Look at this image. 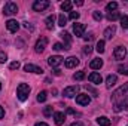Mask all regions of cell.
<instances>
[{"label":"cell","instance_id":"obj_1","mask_svg":"<svg viewBox=\"0 0 128 126\" xmlns=\"http://www.w3.org/2000/svg\"><path fill=\"white\" fill-rule=\"evenodd\" d=\"M127 96H128V82H127V83H124L121 88H118V89L113 92L112 99H113V102H115V104H121Z\"/></svg>","mask_w":128,"mask_h":126},{"label":"cell","instance_id":"obj_2","mask_svg":"<svg viewBox=\"0 0 128 126\" xmlns=\"http://www.w3.org/2000/svg\"><path fill=\"white\" fill-rule=\"evenodd\" d=\"M30 94V86L27 83H20L18 88H16V95H18V99L20 101H26L28 98Z\"/></svg>","mask_w":128,"mask_h":126},{"label":"cell","instance_id":"obj_3","mask_svg":"<svg viewBox=\"0 0 128 126\" xmlns=\"http://www.w3.org/2000/svg\"><path fill=\"white\" fill-rule=\"evenodd\" d=\"M16 12H18V6H16V3H14V1H8V3L4 4V7H3V13L8 15V16L15 15Z\"/></svg>","mask_w":128,"mask_h":126},{"label":"cell","instance_id":"obj_4","mask_svg":"<svg viewBox=\"0 0 128 126\" xmlns=\"http://www.w3.org/2000/svg\"><path fill=\"white\" fill-rule=\"evenodd\" d=\"M63 95L66 98H73V96H78L79 95V86L74 85V86H67L63 91Z\"/></svg>","mask_w":128,"mask_h":126},{"label":"cell","instance_id":"obj_5","mask_svg":"<svg viewBox=\"0 0 128 126\" xmlns=\"http://www.w3.org/2000/svg\"><path fill=\"white\" fill-rule=\"evenodd\" d=\"M49 7V1L48 0H36L34 3H33V9L36 10V12H43L45 9H48Z\"/></svg>","mask_w":128,"mask_h":126},{"label":"cell","instance_id":"obj_6","mask_svg":"<svg viewBox=\"0 0 128 126\" xmlns=\"http://www.w3.org/2000/svg\"><path fill=\"white\" fill-rule=\"evenodd\" d=\"M46 45H48V39L46 37H40L37 42H36V45H34V51L37 52V54H42L43 51H45V48H46Z\"/></svg>","mask_w":128,"mask_h":126},{"label":"cell","instance_id":"obj_7","mask_svg":"<svg viewBox=\"0 0 128 126\" xmlns=\"http://www.w3.org/2000/svg\"><path fill=\"white\" fill-rule=\"evenodd\" d=\"M125 55H127V51H125V48H124V46H116V48H115L113 57H115L118 61H122V60L125 58Z\"/></svg>","mask_w":128,"mask_h":126},{"label":"cell","instance_id":"obj_8","mask_svg":"<svg viewBox=\"0 0 128 126\" xmlns=\"http://www.w3.org/2000/svg\"><path fill=\"white\" fill-rule=\"evenodd\" d=\"M76 102H78L79 105H88V104L91 102V98H90L88 94H79L76 96Z\"/></svg>","mask_w":128,"mask_h":126},{"label":"cell","instance_id":"obj_9","mask_svg":"<svg viewBox=\"0 0 128 126\" xmlns=\"http://www.w3.org/2000/svg\"><path fill=\"white\" fill-rule=\"evenodd\" d=\"M73 33L76 37H84V33H85V24H79L76 22L73 25Z\"/></svg>","mask_w":128,"mask_h":126},{"label":"cell","instance_id":"obj_10","mask_svg":"<svg viewBox=\"0 0 128 126\" xmlns=\"http://www.w3.org/2000/svg\"><path fill=\"white\" fill-rule=\"evenodd\" d=\"M6 28H8V31H10V33H16L18 28H20V22L15 21V19H9L6 22Z\"/></svg>","mask_w":128,"mask_h":126},{"label":"cell","instance_id":"obj_11","mask_svg":"<svg viewBox=\"0 0 128 126\" xmlns=\"http://www.w3.org/2000/svg\"><path fill=\"white\" fill-rule=\"evenodd\" d=\"M48 64L51 65V67H58V65H61L63 64V58L60 57V55H54V57H49L48 58Z\"/></svg>","mask_w":128,"mask_h":126},{"label":"cell","instance_id":"obj_12","mask_svg":"<svg viewBox=\"0 0 128 126\" xmlns=\"http://www.w3.org/2000/svg\"><path fill=\"white\" fill-rule=\"evenodd\" d=\"M24 71H27V73H36V74H42L43 73V70L40 67L33 65V64H26L24 65Z\"/></svg>","mask_w":128,"mask_h":126},{"label":"cell","instance_id":"obj_13","mask_svg":"<svg viewBox=\"0 0 128 126\" xmlns=\"http://www.w3.org/2000/svg\"><path fill=\"white\" fill-rule=\"evenodd\" d=\"M54 122H55V125L61 126L66 122V114H64L63 111H57V113H54Z\"/></svg>","mask_w":128,"mask_h":126},{"label":"cell","instance_id":"obj_14","mask_svg":"<svg viewBox=\"0 0 128 126\" xmlns=\"http://www.w3.org/2000/svg\"><path fill=\"white\" fill-rule=\"evenodd\" d=\"M78 64H79V60H78L76 57H68L67 60H64V65H66L67 68H74Z\"/></svg>","mask_w":128,"mask_h":126},{"label":"cell","instance_id":"obj_15","mask_svg":"<svg viewBox=\"0 0 128 126\" xmlns=\"http://www.w3.org/2000/svg\"><path fill=\"white\" fill-rule=\"evenodd\" d=\"M116 82H118V77H116L115 74H109V76H107V79H106V88H107V89H110L112 86H115V85H116Z\"/></svg>","mask_w":128,"mask_h":126},{"label":"cell","instance_id":"obj_16","mask_svg":"<svg viewBox=\"0 0 128 126\" xmlns=\"http://www.w3.org/2000/svg\"><path fill=\"white\" fill-rule=\"evenodd\" d=\"M88 79H90V82H91V83H96V85H100V83L103 82V77H101L98 73H96V71H94V73H91V74L88 76Z\"/></svg>","mask_w":128,"mask_h":126},{"label":"cell","instance_id":"obj_17","mask_svg":"<svg viewBox=\"0 0 128 126\" xmlns=\"http://www.w3.org/2000/svg\"><path fill=\"white\" fill-rule=\"evenodd\" d=\"M60 36H61V39L66 42L64 49H66V51H67V49H70V43H72V37H70V34H68L67 31H63V33H60Z\"/></svg>","mask_w":128,"mask_h":126},{"label":"cell","instance_id":"obj_18","mask_svg":"<svg viewBox=\"0 0 128 126\" xmlns=\"http://www.w3.org/2000/svg\"><path fill=\"white\" fill-rule=\"evenodd\" d=\"M115 33H116V28H115L113 25L107 27V28L104 30V39H106V40H110V39L115 36Z\"/></svg>","mask_w":128,"mask_h":126},{"label":"cell","instance_id":"obj_19","mask_svg":"<svg viewBox=\"0 0 128 126\" xmlns=\"http://www.w3.org/2000/svg\"><path fill=\"white\" fill-rule=\"evenodd\" d=\"M90 67H91L92 70H100V68L103 67V60H100V58L92 60V61L90 63Z\"/></svg>","mask_w":128,"mask_h":126},{"label":"cell","instance_id":"obj_20","mask_svg":"<svg viewBox=\"0 0 128 126\" xmlns=\"http://www.w3.org/2000/svg\"><path fill=\"white\" fill-rule=\"evenodd\" d=\"M54 22H55V16H54V15H49V16L45 19L46 28H48V30H54Z\"/></svg>","mask_w":128,"mask_h":126},{"label":"cell","instance_id":"obj_21","mask_svg":"<svg viewBox=\"0 0 128 126\" xmlns=\"http://www.w3.org/2000/svg\"><path fill=\"white\" fill-rule=\"evenodd\" d=\"M97 123L100 126H110V120H109L106 116H101V117L97 119Z\"/></svg>","mask_w":128,"mask_h":126},{"label":"cell","instance_id":"obj_22","mask_svg":"<svg viewBox=\"0 0 128 126\" xmlns=\"http://www.w3.org/2000/svg\"><path fill=\"white\" fill-rule=\"evenodd\" d=\"M104 46H106V42H104V40H98V42H97V46H96V51L98 54H103L104 49H106Z\"/></svg>","mask_w":128,"mask_h":126},{"label":"cell","instance_id":"obj_23","mask_svg":"<svg viewBox=\"0 0 128 126\" xmlns=\"http://www.w3.org/2000/svg\"><path fill=\"white\" fill-rule=\"evenodd\" d=\"M72 6H73V4H72V1L66 0V1L61 3V10H63V12H70V10H72Z\"/></svg>","mask_w":128,"mask_h":126},{"label":"cell","instance_id":"obj_24","mask_svg":"<svg viewBox=\"0 0 128 126\" xmlns=\"http://www.w3.org/2000/svg\"><path fill=\"white\" fill-rule=\"evenodd\" d=\"M106 9H107L109 13H110V12H116V9H118V3H116V1H110V3H107Z\"/></svg>","mask_w":128,"mask_h":126},{"label":"cell","instance_id":"obj_25","mask_svg":"<svg viewBox=\"0 0 128 126\" xmlns=\"http://www.w3.org/2000/svg\"><path fill=\"white\" fill-rule=\"evenodd\" d=\"M119 18H121L119 12H110V13H107V19H109V21H116V19H119Z\"/></svg>","mask_w":128,"mask_h":126},{"label":"cell","instance_id":"obj_26","mask_svg":"<svg viewBox=\"0 0 128 126\" xmlns=\"http://www.w3.org/2000/svg\"><path fill=\"white\" fill-rule=\"evenodd\" d=\"M46 98H48V92H46V91H42V92L37 94V101H39V102H45Z\"/></svg>","mask_w":128,"mask_h":126},{"label":"cell","instance_id":"obj_27","mask_svg":"<svg viewBox=\"0 0 128 126\" xmlns=\"http://www.w3.org/2000/svg\"><path fill=\"white\" fill-rule=\"evenodd\" d=\"M73 79L80 82V80H84V79H85V73H84V71H76V73L73 74Z\"/></svg>","mask_w":128,"mask_h":126},{"label":"cell","instance_id":"obj_28","mask_svg":"<svg viewBox=\"0 0 128 126\" xmlns=\"http://www.w3.org/2000/svg\"><path fill=\"white\" fill-rule=\"evenodd\" d=\"M119 21H121V27H122V28H128V16H127V15L121 16V18H119Z\"/></svg>","mask_w":128,"mask_h":126},{"label":"cell","instance_id":"obj_29","mask_svg":"<svg viewBox=\"0 0 128 126\" xmlns=\"http://www.w3.org/2000/svg\"><path fill=\"white\" fill-rule=\"evenodd\" d=\"M67 24V18L64 16V13H61L60 16H58V25H61V27H64Z\"/></svg>","mask_w":128,"mask_h":126},{"label":"cell","instance_id":"obj_30","mask_svg":"<svg viewBox=\"0 0 128 126\" xmlns=\"http://www.w3.org/2000/svg\"><path fill=\"white\" fill-rule=\"evenodd\" d=\"M43 114H45L46 117L52 116V105H48V107H45V110H43Z\"/></svg>","mask_w":128,"mask_h":126},{"label":"cell","instance_id":"obj_31","mask_svg":"<svg viewBox=\"0 0 128 126\" xmlns=\"http://www.w3.org/2000/svg\"><path fill=\"white\" fill-rule=\"evenodd\" d=\"M52 49H54V51H57V52H60V51H64V45H61V43H54Z\"/></svg>","mask_w":128,"mask_h":126},{"label":"cell","instance_id":"obj_32","mask_svg":"<svg viewBox=\"0 0 128 126\" xmlns=\"http://www.w3.org/2000/svg\"><path fill=\"white\" fill-rule=\"evenodd\" d=\"M92 16H94L96 21H101V19H103V15H101V12H98V10L92 12Z\"/></svg>","mask_w":128,"mask_h":126},{"label":"cell","instance_id":"obj_33","mask_svg":"<svg viewBox=\"0 0 128 126\" xmlns=\"http://www.w3.org/2000/svg\"><path fill=\"white\" fill-rule=\"evenodd\" d=\"M79 16H80V13H79V12H70V19L76 21V19H79Z\"/></svg>","mask_w":128,"mask_h":126},{"label":"cell","instance_id":"obj_34","mask_svg":"<svg viewBox=\"0 0 128 126\" xmlns=\"http://www.w3.org/2000/svg\"><path fill=\"white\" fill-rule=\"evenodd\" d=\"M20 65H21V64L18 63V61H14V63H10L9 68H10V70H18V68H20Z\"/></svg>","mask_w":128,"mask_h":126},{"label":"cell","instance_id":"obj_35","mask_svg":"<svg viewBox=\"0 0 128 126\" xmlns=\"http://www.w3.org/2000/svg\"><path fill=\"white\" fill-rule=\"evenodd\" d=\"M6 61H8V57H6V54L0 51V64H4Z\"/></svg>","mask_w":128,"mask_h":126},{"label":"cell","instance_id":"obj_36","mask_svg":"<svg viewBox=\"0 0 128 126\" xmlns=\"http://www.w3.org/2000/svg\"><path fill=\"white\" fill-rule=\"evenodd\" d=\"M119 107H121V110H128V99H125V101H122L121 104H118Z\"/></svg>","mask_w":128,"mask_h":126},{"label":"cell","instance_id":"obj_37","mask_svg":"<svg viewBox=\"0 0 128 126\" xmlns=\"http://www.w3.org/2000/svg\"><path fill=\"white\" fill-rule=\"evenodd\" d=\"M84 39H85L86 42H91V40L94 39V33H88L86 36H84Z\"/></svg>","mask_w":128,"mask_h":126},{"label":"cell","instance_id":"obj_38","mask_svg":"<svg viewBox=\"0 0 128 126\" xmlns=\"http://www.w3.org/2000/svg\"><path fill=\"white\" fill-rule=\"evenodd\" d=\"M91 52H92V48H91V46H90V45H88V46H85V48H84V54H85V55H90V54H91Z\"/></svg>","mask_w":128,"mask_h":126},{"label":"cell","instance_id":"obj_39","mask_svg":"<svg viewBox=\"0 0 128 126\" xmlns=\"http://www.w3.org/2000/svg\"><path fill=\"white\" fill-rule=\"evenodd\" d=\"M67 113H68V114H73V116H78V113H76L74 110H72V108H67Z\"/></svg>","mask_w":128,"mask_h":126},{"label":"cell","instance_id":"obj_40","mask_svg":"<svg viewBox=\"0 0 128 126\" xmlns=\"http://www.w3.org/2000/svg\"><path fill=\"white\" fill-rule=\"evenodd\" d=\"M70 126H84L82 122H73V123H70Z\"/></svg>","mask_w":128,"mask_h":126},{"label":"cell","instance_id":"obj_41","mask_svg":"<svg viewBox=\"0 0 128 126\" xmlns=\"http://www.w3.org/2000/svg\"><path fill=\"white\" fill-rule=\"evenodd\" d=\"M34 126H49L48 123H45V122H39V123H36Z\"/></svg>","mask_w":128,"mask_h":126},{"label":"cell","instance_id":"obj_42","mask_svg":"<svg viewBox=\"0 0 128 126\" xmlns=\"http://www.w3.org/2000/svg\"><path fill=\"white\" fill-rule=\"evenodd\" d=\"M2 117H4V110H3V107H0V119Z\"/></svg>","mask_w":128,"mask_h":126},{"label":"cell","instance_id":"obj_43","mask_svg":"<svg viewBox=\"0 0 128 126\" xmlns=\"http://www.w3.org/2000/svg\"><path fill=\"white\" fill-rule=\"evenodd\" d=\"M54 74H55V76H60V74H61V71H60L58 68H55V71H54Z\"/></svg>","mask_w":128,"mask_h":126},{"label":"cell","instance_id":"obj_44","mask_svg":"<svg viewBox=\"0 0 128 126\" xmlns=\"http://www.w3.org/2000/svg\"><path fill=\"white\" fill-rule=\"evenodd\" d=\"M74 3H76L78 6H82V4H84V1H82V0H78V1H74Z\"/></svg>","mask_w":128,"mask_h":126},{"label":"cell","instance_id":"obj_45","mask_svg":"<svg viewBox=\"0 0 128 126\" xmlns=\"http://www.w3.org/2000/svg\"><path fill=\"white\" fill-rule=\"evenodd\" d=\"M0 89H2V83H0Z\"/></svg>","mask_w":128,"mask_h":126}]
</instances>
